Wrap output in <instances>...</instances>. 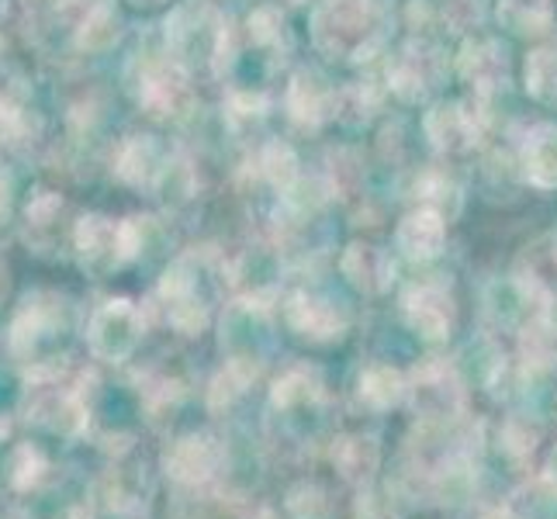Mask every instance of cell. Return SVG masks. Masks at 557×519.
I'll return each instance as SVG.
<instances>
[{
  "mask_svg": "<svg viewBox=\"0 0 557 519\" xmlns=\"http://www.w3.org/2000/svg\"><path fill=\"white\" fill-rule=\"evenodd\" d=\"M381 0H325L315 11V46L339 60H368L381 46Z\"/></svg>",
  "mask_w": 557,
  "mask_h": 519,
  "instance_id": "1",
  "label": "cell"
},
{
  "mask_svg": "<svg viewBox=\"0 0 557 519\" xmlns=\"http://www.w3.org/2000/svg\"><path fill=\"white\" fill-rule=\"evenodd\" d=\"M76 249H81L84 267L94 271H108L132 260L143 249V233L136 219L132 222H111L101 215H87L76 225Z\"/></svg>",
  "mask_w": 557,
  "mask_h": 519,
  "instance_id": "2",
  "label": "cell"
},
{
  "mask_svg": "<svg viewBox=\"0 0 557 519\" xmlns=\"http://www.w3.org/2000/svg\"><path fill=\"white\" fill-rule=\"evenodd\" d=\"M139 336H143V312L125 298L104 301L101 309L90 316V325H87L90 354L111 363L128 360L132 350L139 346Z\"/></svg>",
  "mask_w": 557,
  "mask_h": 519,
  "instance_id": "3",
  "label": "cell"
},
{
  "mask_svg": "<svg viewBox=\"0 0 557 519\" xmlns=\"http://www.w3.org/2000/svg\"><path fill=\"white\" fill-rule=\"evenodd\" d=\"M28 422L60 436H81L87 430V398L73 384L42 381L28 395Z\"/></svg>",
  "mask_w": 557,
  "mask_h": 519,
  "instance_id": "4",
  "label": "cell"
},
{
  "mask_svg": "<svg viewBox=\"0 0 557 519\" xmlns=\"http://www.w3.org/2000/svg\"><path fill=\"white\" fill-rule=\"evenodd\" d=\"M225 465V447L208 433H187L177 444H170L163 457V471L177 485H205Z\"/></svg>",
  "mask_w": 557,
  "mask_h": 519,
  "instance_id": "5",
  "label": "cell"
},
{
  "mask_svg": "<svg viewBox=\"0 0 557 519\" xmlns=\"http://www.w3.org/2000/svg\"><path fill=\"white\" fill-rule=\"evenodd\" d=\"M166 38L184 60H211L225 46V28L211 8L190 4L166 22Z\"/></svg>",
  "mask_w": 557,
  "mask_h": 519,
  "instance_id": "6",
  "label": "cell"
},
{
  "mask_svg": "<svg viewBox=\"0 0 557 519\" xmlns=\"http://www.w3.org/2000/svg\"><path fill=\"white\" fill-rule=\"evenodd\" d=\"M136 98L149 114H157V119H163V114H177L190 101L184 70L174 60H143V76L136 81Z\"/></svg>",
  "mask_w": 557,
  "mask_h": 519,
  "instance_id": "7",
  "label": "cell"
},
{
  "mask_svg": "<svg viewBox=\"0 0 557 519\" xmlns=\"http://www.w3.org/2000/svg\"><path fill=\"white\" fill-rule=\"evenodd\" d=\"M412 406L422 419L430 422H447L460 412V401H465V392H460V381L454 378L450 368L444 363H422V368L412 374Z\"/></svg>",
  "mask_w": 557,
  "mask_h": 519,
  "instance_id": "8",
  "label": "cell"
},
{
  "mask_svg": "<svg viewBox=\"0 0 557 519\" xmlns=\"http://www.w3.org/2000/svg\"><path fill=\"white\" fill-rule=\"evenodd\" d=\"M406 319L409 325L426 339H444L454 325V298L447 292V284L440 281H422L416 287H409L406 298Z\"/></svg>",
  "mask_w": 557,
  "mask_h": 519,
  "instance_id": "9",
  "label": "cell"
},
{
  "mask_svg": "<svg viewBox=\"0 0 557 519\" xmlns=\"http://www.w3.org/2000/svg\"><path fill=\"white\" fill-rule=\"evenodd\" d=\"M63 322V301L55 295H28L11 322V350L17 357H32V350L46 336H52Z\"/></svg>",
  "mask_w": 557,
  "mask_h": 519,
  "instance_id": "10",
  "label": "cell"
},
{
  "mask_svg": "<svg viewBox=\"0 0 557 519\" xmlns=\"http://www.w3.org/2000/svg\"><path fill=\"white\" fill-rule=\"evenodd\" d=\"M284 319L295 333L309 336V339H336L347 330V316H343L336 305L312 298V295H292L284 305Z\"/></svg>",
  "mask_w": 557,
  "mask_h": 519,
  "instance_id": "11",
  "label": "cell"
},
{
  "mask_svg": "<svg viewBox=\"0 0 557 519\" xmlns=\"http://www.w3.org/2000/svg\"><path fill=\"white\" fill-rule=\"evenodd\" d=\"M447 243V225L444 215L433 208H419L398 225V249L409 260H433Z\"/></svg>",
  "mask_w": 557,
  "mask_h": 519,
  "instance_id": "12",
  "label": "cell"
},
{
  "mask_svg": "<svg viewBox=\"0 0 557 519\" xmlns=\"http://www.w3.org/2000/svg\"><path fill=\"white\" fill-rule=\"evenodd\" d=\"M426 132H430V139H433L436 149L460 152V149H468L478 139V122H474V114L465 111L460 104H440V108L430 111Z\"/></svg>",
  "mask_w": 557,
  "mask_h": 519,
  "instance_id": "13",
  "label": "cell"
},
{
  "mask_svg": "<svg viewBox=\"0 0 557 519\" xmlns=\"http://www.w3.org/2000/svg\"><path fill=\"white\" fill-rule=\"evenodd\" d=\"M436 73H440L436 52L430 46L416 42L409 49H401V55L395 60L388 76H392V87L401 94V98H419V94L436 81Z\"/></svg>",
  "mask_w": 557,
  "mask_h": 519,
  "instance_id": "14",
  "label": "cell"
},
{
  "mask_svg": "<svg viewBox=\"0 0 557 519\" xmlns=\"http://www.w3.org/2000/svg\"><path fill=\"white\" fill-rule=\"evenodd\" d=\"M343 274H347L350 284L360 287V292L377 295V292H384V287L392 284L395 267H392L388 257H384V249L357 243V246L347 249V254H343Z\"/></svg>",
  "mask_w": 557,
  "mask_h": 519,
  "instance_id": "15",
  "label": "cell"
},
{
  "mask_svg": "<svg viewBox=\"0 0 557 519\" xmlns=\"http://www.w3.org/2000/svg\"><path fill=\"white\" fill-rule=\"evenodd\" d=\"M460 76L474 84L478 94H492L506 84V55L495 42H468L460 52Z\"/></svg>",
  "mask_w": 557,
  "mask_h": 519,
  "instance_id": "16",
  "label": "cell"
},
{
  "mask_svg": "<svg viewBox=\"0 0 557 519\" xmlns=\"http://www.w3.org/2000/svg\"><path fill=\"white\" fill-rule=\"evenodd\" d=\"M114 170L132 187H152L166 173L163 149L152 139H128L119 152V166Z\"/></svg>",
  "mask_w": 557,
  "mask_h": 519,
  "instance_id": "17",
  "label": "cell"
},
{
  "mask_svg": "<svg viewBox=\"0 0 557 519\" xmlns=\"http://www.w3.org/2000/svg\"><path fill=\"white\" fill-rule=\"evenodd\" d=\"M377 460H381V450L368 436H343L333 444V465L354 485L368 482V478L377 471Z\"/></svg>",
  "mask_w": 557,
  "mask_h": 519,
  "instance_id": "18",
  "label": "cell"
},
{
  "mask_svg": "<svg viewBox=\"0 0 557 519\" xmlns=\"http://www.w3.org/2000/svg\"><path fill=\"white\" fill-rule=\"evenodd\" d=\"M406 378H401L395 368H388V363H374V368H368L360 374V401L374 412H384L398 406L401 398H406Z\"/></svg>",
  "mask_w": 557,
  "mask_h": 519,
  "instance_id": "19",
  "label": "cell"
},
{
  "mask_svg": "<svg viewBox=\"0 0 557 519\" xmlns=\"http://www.w3.org/2000/svg\"><path fill=\"white\" fill-rule=\"evenodd\" d=\"M287 111L301 125H319L330 111V90L319 81L315 73H298L287 90Z\"/></svg>",
  "mask_w": 557,
  "mask_h": 519,
  "instance_id": "20",
  "label": "cell"
},
{
  "mask_svg": "<svg viewBox=\"0 0 557 519\" xmlns=\"http://www.w3.org/2000/svg\"><path fill=\"white\" fill-rule=\"evenodd\" d=\"M523 163H527V177L536 187H557V128L544 125L533 132L523 152Z\"/></svg>",
  "mask_w": 557,
  "mask_h": 519,
  "instance_id": "21",
  "label": "cell"
},
{
  "mask_svg": "<svg viewBox=\"0 0 557 519\" xmlns=\"http://www.w3.org/2000/svg\"><path fill=\"white\" fill-rule=\"evenodd\" d=\"M49 471V457L38 450L35 444H17L8 454V482L14 492H32L42 485V478Z\"/></svg>",
  "mask_w": 557,
  "mask_h": 519,
  "instance_id": "22",
  "label": "cell"
},
{
  "mask_svg": "<svg viewBox=\"0 0 557 519\" xmlns=\"http://www.w3.org/2000/svg\"><path fill=\"white\" fill-rule=\"evenodd\" d=\"M257 378V363L249 360V357H236L228 368L211 381V392H208V406L211 409H222L228 406L233 398H239L246 388H249V381Z\"/></svg>",
  "mask_w": 557,
  "mask_h": 519,
  "instance_id": "23",
  "label": "cell"
},
{
  "mask_svg": "<svg viewBox=\"0 0 557 519\" xmlns=\"http://www.w3.org/2000/svg\"><path fill=\"white\" fill-rule=\"evenodd\" d=\"M114 38H119V14H114L108 4L90 11L81 22V28H76V42H81V49H90V52L108 49Z\"/></svg>",
  "mask_w": 557,
  "mask_h": 519,
  "instance_id": "24",
  "label": "cell"
},
{
  "mask_svg": "<svg viewBox=\"0 0 557 519\" xmlns=\"http://www.w3.org/2000/svg\"><path fill=\"white\" fill-rule=\"evenodd\" d=\"M527 90L541 101H557V49H536L527 60Z\"/></svg>",
  "mask_w": 557,
  "mask_h": 519,
  "instance_id": "25",
  "label": "cell"
},
{
  "mask_svg": "<svg viewBox=\"0 0 557 519\" xmlns=\"http://www.w3.org/2000/svg\"><path fill=\"white\" fill-rule=\"evenodd\" d=\"M319 395L315 374L309 371H292L274 384V406L277 409H298L305 401H312Z\"/></svg>",
  "mask_w": 557,
  "mask_h": 519,
  "instance_id": "26",
  "label": "cell"
},
{
  "mask_svg": "<svg viewBox=\"0 0 557 519\" xmlns=\"http://www.w3.org/2000/svg\"><path fill=\"white\" fill-rule=\"evenodd\" d=\"M503 17L520 32H544L550 25L547 0H503Z\"/></svg>",
  "mask_w": 557,
  "mask_h": 519,
  "instance_id": "27",
  "label": "cell"
},
{
  "mask_svg": "<svg viewBox=\"0 0 557 519\" xmlns=\"http://www.w3.org/2000/svg\"><path fill=\"white\" fill-rule=\"evenodd\" d=\"M263 170H267V177H271L277 187H292L295 177H298V160H295V152L274 143L271 149L263 152Z\"/></svg>",
  "mask_w": 557,
  "mask_h": 519,
  "instance_id": "28",
  "label": "cell"
},
{
  "mask_svg": "<svg viewBox=\"0 0 557 519\" xmlns=\"http://www.w3.org/2000/svg\"><path fill=\"white\" fill-rule=\"evenodd\" d=\"M330 503H325V492L319 485H298L287 495V512L295 519H322Z\"/></svg>",
  "mask_w": 557,
  "mask_h": 519,
  "instance_id": "29",
  "label": "cell"
},
{
  "mask_svg": "<svg viewBox=\"0 0 557 519\" xmlns=\"http://www.w3.org/2000/svg\"><path fill=\"white\" fill-rule=\"evenodd\" d=\"M444 14H447L454 32H465L478 22V17H482V4H478V0H447Z\"/></svg>",
  "mask_w": 557,
  "mask_h": 519,
  "instance_id": "30",
  "label": "cell"
},
{
  "mask_svg": "<svg viewBox=\"0 0 557 519\" xmlns=\"http://www.w3.org/2000/svg\"><path fill=\"white\" fill-rule=\"evenodd\" d=\"M249 35H253V42H274L281 35V14L274 8H260L249 17Z\"/></svg>",
  "mask_w": 557,
  "mask_h": 519,
  "instance_id": "31",
  "label": "cell"
},
{
  "mask_svg": "<svg viewBox=\"0 0 557 519\" xmlns=\"http://www.w3.org/2000/svg\"><path fill=\"white\" fill-rule=\"evenodd\" d=\"M357 516H360V519H398L388 498H381V495H374V492L360 495V503H357Z\"/></svg>",
  "mask_w": 557,
  "mask_h": 519,
  "instance_id": "32",
  "label": "cell"
},
{
  "mask_svg": "<svg viewBox=\"0 0 557 519\" xmlns=\"http://www.w3.org/2000/svg\"><path fill=\"white\" fill-rule=\"evenodd\" d=\"M22 128H25L22 111H17L14 104H8V101H0V143L17 139V136H22Z\"/></svg>",
  "mask_w": 557,
  "mask_h": 519,
  "instance_id": "33",
  "label": "cell"
},
{
  "mask_svg": "<svg viewBox=\"0 0 557 519\" xmlns=\"http://www.w3.org/2000/svg\"><path fill=\"white\" fill-rule=\"evenodd\" d=\"M8 205H11V177L4 173V166H0V215L8 211Z\"/></svg>",
  "mask_w": 557,
  "mask_h": 519,
  "instance_id": "34",
  "label": "cell"
},
{
  "mask_svg": "<svg viewBox=\"0 0 557 519\" xmlns=\"http://www.w3.org/2000/svg\"><path fill=\"white\" fill-rule=\"evenodd\" d=\"M60 519H94V509L90 506H70Z\"/></svg>",
  "mask_w": 557,
  "mask_h": 519,
  "instance_id": "35",
  "label": "cell"
},
{
  "mask_svg": "<svg viewBox=\"0 0 557 519\" xmlns=\"http://www.w3.org/2000/svg\"><path fill=\"white\" fill-rule=\"evenodd\" d=\"M4 295H8V263L0 260V301H4Z\"/></svg>",
  "mask_w": 557,
  "mask_h": 519,
  "instance_id": "36",
  "label": "cell"
},
{
  "mask_svg": "<svg viewBox=\"0 0 557 519\" xmlns=\"http://www.w3.org/2000/svg\"><path fill=\"white\" fill-rule=\"evenodd\" d=\"M0 519H22L14 509H8V506H0Z\"/></svg>",
  "mask_w": 557,
  "mask_h": 519,
  "instance_id": "37",
  "label": "cell"
},
{
  "mask_svg": "<svg viewBox=\"0 0 557 519\" xmlns=\"http://www.w3.org/2000/svg\"><path fill=\"white\" fill-rule=\"evenodd\" d=\"M8 430H11V427H8V419H4V416H0V440H4V436H8Z\"/></svg>",
  "mask_w": 557,
  "mask_h": 519,
  "instance_id": "38",
  "label": "cell"
},
{
  "mask_svg": "<svg viewBox=\"0 0 557 519\" xmlns=\"http://www.w3.org/2000/svg\"><path fill=\"white\" fill-rule=\"evenodd\" d=\"M550 468H554V478H557V450H554V460H550Z\"/></svg>",
  "mask_w": 557,
  "mask_h": 519,
  "instance_id": "39",
  "label": "cell"
},
{
  "mask_svg": "<svg viewBox=\"0 0 557 519\" xmlns=\"http://www.w3.org/2000/svg\"><path fill=\"white\" fill-rule=\"evenodd\" d=\"M139 4H160V0H139Z\"/></svg>",
  "mask_w": 557,
  "mask_h": 519,
  "instance_id": "40",
  "label": "cell"
},
{
  "mask_svg": "<svg viewBox=\"0 0 557 519\" xmlns=\"http://www.w3.org/2000/svg\"><path fill=\"white\" fill-rule=\"evenodd\" d=\"M295 4H301V0H295Z\"/></svg>",
  "mask_w": 557,
  "mask_h": 519,
  "instance_id": "41",
  "label": "cell"
}]
</instances>
